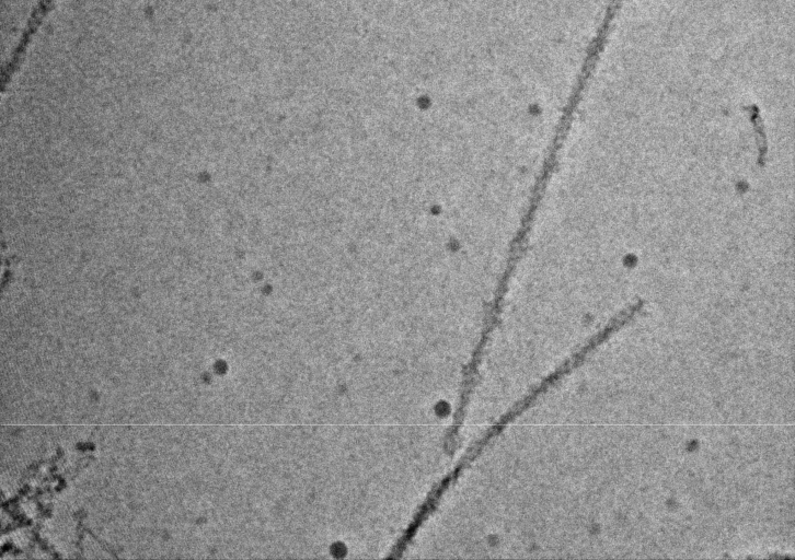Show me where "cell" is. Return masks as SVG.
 <instances>
[{
  "label": "cell",
  "mask_w": 795,
  "mask_h": 560,
  "mask_svg": "<svg viewBox=\"0 0 795 560\" xmlns=\"http://www.w3.org/2000/svg\"><path fill=\"white\" fill-rule=\"evenodd\" d=\"M644 302L638 300L626 308L618 313L610 322L596 335H594L577 351L567 358L555 371L543 378L539 385L532 388L521 400L516 402L506 413H504L474 444L477 450H484L489 442L503 432L511 421L529 409L535 400L545 394L551 387L558 383L563 377L571 374L575 369L584 363L587 357L608 340L614 332L620 330L624 325L630 323L642 310Z\"/></svg>",
  "instance_id": "6da1fadb"
}]
</instances>
